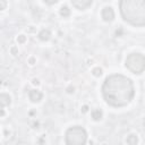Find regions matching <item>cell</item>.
I'll return each mask as SVG.
<instances>
[{
	"instance_id": "cell-1",
	"label": "cell",
	"mask_w": 145,
	"mask_h": 145,
	"mask_svg": "<svg viewBox=\"0 0 145 145\" xmlns=\"http://www.w3.org/2000/svg\"><path fill=\"white\" fill-rule=\"evenodd\" d=\"M103 98L112 107H125L134 98V84L120 74L108 76L102 85Z\"/></svg>"
},
{
	"instance_id": "cell-2",
	"label": "cell",
	"mask_w": 145,
	"mask_h": 145,
	"mask_svg": "<svg viewBox=\"0 0 145 145\" xmlns=\"http://www.w3.org/2000/svg\"><path fill=\"white\" fill-rule=\"evenodd\" d=\"M120 13L126 22L135 26L145 25V0H120Z\"/></svg>"
},
{
	"instance_id": "cell-3",
	"label": "cell",
	"mask_w": 145,
	"mask_h": 145,
	"mask_svg": "<svg viewBox=\"0 0 145 145\" xmlns=\"http://www.w3.org/2000/svg\"><path fill=\"white\" fill-rule=\"evenodd\" d=\"M86 130L81 126L70 127L66 132V143L69 145H82L86 143Z\"/></svg>"
},
{
	"instance_id": "cell-4",
	"label": "cell",
	"mask_w": 145,
	"mask_h": 145,
	"mask_svg": "<svg viewBox=\"0 0 145 145\" xmlns=\"http://www.w3.org/2000/svg\"><path fill=\"white\" fill-rule=\"evenodd\" d=\"M126 67L134 74H142L145 69V58L142 53H132L126 59Z\"/></svg>"
},
{
	"instance_id": "cell-5",
	"label": "cell",
	"mask_w": 145,
	"mask_h": 145,
	"mask_svg": "<svg viewBox=\"0 0 145 145\" xmlns=\"http://www.w3.org/2000/svg\"><path fill=\"white\" fill-rule=\"evenodd\" d=\"M92 1L93 0H72V4L74 7L77 8V9L84 10L92 5Z\"/></svg>"
},
{
	"instance_id": "cell-6",
	"label": "cell",
	"mask_w": 145,
	"mask_h": 145,
	"mask_svg": "<svg viewBox=\"0 0 145 145\" xmlns=\"http://www.w3.org/2000/svg\"><path fill=\"white\" fill-rule=\"evenodd\" d=\"M102 18L106 22H111L115 18V11L111 7H106L102 10Z\"/></svg>"
},
{
	"instance_id": "cell-7",
	"label": "cell",
	"mask_w": 145,
	"mask_h": 145,
	"mask_svg": "<svg viewBox=\"0 0 145 145\" xmlns=\"http://www.w3.org/2000/svg\"><path fill=\"white\" fill-rule=\"evenodd\" d=\"M28 96H30V100L32 102H40L42 100V93L38 90H31Z\"/></svg>"
},
{
	"instance_id": "cell-8",
	"label": "cell",
	"mask_w": 145,
	"mask_h": 145,
	"mask_svg": "<svg viewBox=\"0 0 145 145\" xmlns=\"http://www.w3.org/2000/svg\"><path fill=\"white\" fill-rule=\"evenodd\" d=\"M10 102H11V99L8 94H6V93L0 94V108H5V107L9 106Z\"/></svg>"
},
{
	"instance_id": "cell-9",
	"label": "cell",
	"mask_w": 145,
	"mask_h": 145,
	"mask_svg": "<svg viewBox=\"0 0 145 145\" xmlns=\"http://www.w3.org/2000/svg\"><path fill=\"white\" fill-rule=\"evenodd\" d=\"M51 36V33L49 30H42L41 32L39 33V38L40 40H42V41H48V40L50 39Z\"/></svg>"
},
{
	"instance_id": "cell-10",
	"label": "cell",
	"mask_w": 145,
	"mask_h": 145,
	"mask_svg": "<svg viewBox=\"0 0 145 145\" xmlns=\"http://www.w3.org/2000/svg\"><path fill=\"white\" fill-rule=\"evenodd\" d=\"M92 118L94 119V120H100V119L102 118V111L100 109H95L92 111Z\"/></svg>"
},
{
	"instance_id": "cell-11",
	"label": "cell",
	"mask_w": 145,
	"mask_h": 145,
	"mask_svg": "<svg viewBox=\"0 0 145 145\" xmlns=\"http://www.w3.org/2000/svg\"><path fill=\"white\" fill-rule=\"evenodd\" d=\"M60 15L62 17H68L70 15V10L67 6H62V7L60 8Z\"/></svg>"
},
{
	"instance_id": "cell-12",
	"label": "cell",
	"mask_w": 145,
	"mask_h": 145,
	"mask_svg": "<svg viewBox=\"0 0 145 145\" xmlns=\"http://www.w3.org/2000/svg\"><path fill=\"white\" fill-rule=\"evenodd\" d=\"M126 142L128 144H136V143H137V137H136L135 135H129Z\"/></svg>"
},
{
	"instance_id": "cell-13",
	"label": "cell",
	"mask_w": 145,
	"mask_h": 145,
	"mask_svg": "<svg viewBox=\"0 0 145 145\" xmlns=\"http://www.w3.org/2000/svg\"><path fill=\"white\" fill-rule=\"evenodd\" d=\"M92 73H93V75H94V76L99 77V76L102 75V69H101L100 67H96V68H94V69L92 70Z\"/></svg>"
},
{
	"instance_id": "cell-14",
	"label": "cell",
	"mask_w": 145,
	"mask_h": 145,
	"mask_svg": "<svg viewBox=\"0 0 145 145\" xmlns=\"http://www.w3.org/2000/svg\"><path fill=\"white\" fill-rule=\"evenodd\" d=\"M7 7V2L6 0H0V10H4Z\"/></svg>"
},
{
	"instance_id": "cell-15",
	"label": "cell",
	"mask_w": 145,
	"mask_h": 145,
	"mask_svg": "<svg viewBox=\"0 0 145 145\" xmlns=\"http://www.w3.org/2000/svg\"><path fill=\"white\" fill-rule=\"evenodd\" d=\"M25 40H26V38H25L24 35H19L18 38H17V41H18L19 43H24V42H25Z\"/></svg>"
},
{
	"instance_id": "cell-16",
	"label": "cell",
	"mask_w": 145,
	"mask_h": 145,
	"mask_svg": "<svg viewBox=\"0 0 145 145\" xmlns=\"http://www.w3.org/2000/svg\"><path fill=\"white\" fill-rule=\"evenodd\" d=\"M58 1H59V0H44V2H45V4H48V5H55Z\"/></svg>"
},
{
	"instance_id": "cell-17",
	"label": "cell",
	"mask_w": 145,
	"mask_h": 145,
	"mask_svg": "<svg viewBox=\"0 0 145 145\" xmlns=\"http://www.w3.org/2000/svg\"><path fill=\"white\" fill-rule=\"evenodd\" d=\"M82 111H83V112H87V111H89V107H87V106H84L83 108H82Z\"/></svg>"
},
{
	"instance_id": "cell-18",
	"label": "cell",
	"mask_w": 145,
	"mask_h": 145,
	"mask_svg": "<svg viewBox=\"0 0 145 145\" xmlns=\"http://www.w3.org/2000/svg\"><path fill=\"white\" fill-rule=\"evenodd\" d=\"M34 62H35V60H34V58H31V59H30V64H31V65H33Z\"/></svg>"
},
{
	"instance_id": "cell-19",
	"label": "cell",
	"mask_w": 145,
	"mask_h": 145,
	"mask_svg": "<svg viewBox=\"0 0 145 145\" xmlns=\"http://www.w3.org/2000/svg\"><path fill=\"white\" fill-rule=\"evenodd\" d=\"M40 83V82L38 81V79H33V84H35V85H38Z\"/></svg>"
},
{
	"instance_id": "cell-20",
	"label": "cell",
	"mask_w": 145,
	"mask_h": 145,
	"mask_svg": "<svg viewBox=\"0 0 145 145\" xmlns=\"http://www.w3.org/2000/svg\"><path fill=\"white\" fill-rule=\"evenodd\" d=\"M68 92H69V93L74 92V87H73V89H72V87H69V89H68Z\"/></svg>"
},
{
	"instance_id": "cell-21",
	"label": "cell",
	"mask_w": 145,
	"mask_h": 145,
	"mask_svg": "<svg viewBox=\"0 0 145 145\" xmlns=\"http://www.w3.org/2000/svg\"><path fill=\"white\" fill-rule=\"evenodd\" d=\"M11 51H13V53H14V55H15V53L17 52V50L15 49V48H13V49H11Z\"/></svg>"
},
{
	"instance_id": "cell-22",
	"label": "cell",
	"mask_w": 145,
	"mask_h": 145,
	"mask_svg": "<svg viewBox=\"0 0 145 145\" xmlns=\"http://www.w3.org/2000/svg\"><path fill=\"white\" fill-rule=\"evenodd\" d=\"M4 115H5V112L2 110H0V116H4Z\"/></svg>"
}]
</instances>
